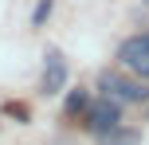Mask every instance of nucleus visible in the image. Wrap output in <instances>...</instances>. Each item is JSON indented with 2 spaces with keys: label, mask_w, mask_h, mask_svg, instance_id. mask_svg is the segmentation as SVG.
Returning a JSON list of instances; mask_svg holds the SVG:
<instances>
[{
  "label": "nucleus",
  "mask_w": 149,
  "mask_h": 145,
  "mask_svg": "<svg viewBox=\"0 0 149 145\" xmlns=\"http://www.w3.org/2000/svg\"><path fill=\"white\" fill-rule=\"evenodd\" d=\"M118 59L126 63V67L134 71V75L149 78V31H145V35L126 39V43H122V51H118Z\"/></svg>",
  "instance_id": "2"
},
{
  "label": "nucleus",
  "mask_w": 149,
  "mask_h": 145,
  "mask_svg": "<svg viewBox=\"0 0 149 145\" xmlns=\"http://www.w3.org/2000/svg\"><path fill=\"white\" fill-rule=\"evenodd\" d=\"M51 8H55V0H39V4H36V12H31V24H36V28H39V24H47Z\"/></svg>",
  "instance_id": "5"
},
{
  "label": "nucleus",
  "mask_w": 149,
  "mask_h": 145,
  "mask_svg": "<svg viewBox=\"0 0 149 145\" xmlns=\"http://www.w3.org/2000/svg\"><path fill=\"white\" fill-rule=\"evenodd\" d=\"M86 118H90V130H94V133H114V130H118V122H122V106H118L114 98H106V94H102V102H94Z\"/></svg>",
  "instance_id": "3"
},
{
  "label": "nucleus",
  "mask_w": 149,
  "mask_h": 145,
  "mask_svg": "<svg viewBox=\"0 0 149 145\" xmlns=\"http://www.w3.org/2000/svg\"><path fill=\"white\" fill-rule=\"evenodd\" d=\"M98 90L106 94V98H114L118 106H130V102H145V90L137 83H130V78L114 75V71H106L102 78H98Z\"/></svg>",
  "instance_id": "1"
},
{
  "label": "nucleus",
  "mask_w": 149,
  "mask_h": 145,
  "mask_svg": "<svg viewBox=\"0 0 149 145\" xmlns=\"http://www.w3.org/2000/svg\"><path fill=\"white\" fill-rule=\"evenodd\" d=\"M79 106H86V94H82V90H74L71 98H67V110H79Z\"/></svg>",
  "instance_id": "7"
},
{
  "label": "nucleus",
  "mask_w": 149,
  "mask_h": 145,
  "mask_svg": "<svg viewBox=\"0 0 149 145\" xmlns=\"http://www.w3.org/2000/svg\"><path fill=\"white\" fill-rule=\"evenodd\" d=\"M106 145H141V141H137L134 133H114V137L106 141Z\"/></svg>",
  "instance_id": "6"
},
{
  "label": "nucleus",
  "mask_w": 149,
  "mask_h": 145,
  "mask_svg": "<svg viewBox=\"0 0 149 145\" xmlns=\"http://www.w3.org/2000/svg\"><path fill=\"white\" fill-rule=\"evenodd\" d=\"M67 86V59L59 51H47V63H43V94H59Z\"/></svg>",
  "instance_id": "4"
}]
</instances>
